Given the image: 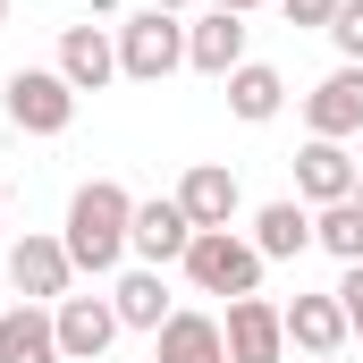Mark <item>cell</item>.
<instances>
[{
    "label": "cell",
    "mask_w": 363,
    "mask_h": 363,
    "mask_svg": "<svg viewBox=\"0 0 363 363\" xmlns=\"http://www.w3.org/2000/svg\"><path fill=\"white\" fill-rule=\"evenodd\" d=\"M51 68H60L77 93H101L110 77H118V34H101L93 17L85 26H60V60H51Z\"/></svg>",
    "instance_id": "cell-11"
},
{
    "label": "cell",
    "mask_w": 363,
    "mask_h": 363,
    "mask_svg": "<svg viewBox=\"0 0 363 363\" xmlns=\"http://www.w3.org/2000/svg\"><path fill=\"white\" fill-rule=\"evenodd\" d=\"M186 68H203V77H237L245 68V17H228V9H203L194 26H186Z\"/></svg>",
    "instance_id": "cell-12"
},
{
    "label": "cell",
    "mask_w": 363,
    "mask_h": 363,
    "mask_svg": "<svg viewBox=\"0 0 363 363\" xmlns=\"http://www.w3.org/2000/svg\"><path fill=\"white\" fill-rule=\"evenodd\" d=\"M287 9V26H313V34H330V17H338V0H279Z\"/></svg>",
    "instance_id": "cell-22"
},
{
    "label": "cell",
    "mask_w": 363,
    "mask_h": 363,
    "mask_svg": "<svg viewBox=\"0 0 363 363\" xmlns=\"http://www.w3.org/2000/svg\"><path fill=\"white\" fill-rule=\"evenodd\" d=\"M363 178V161H347V144H330V135H304V152H296V203L304 211H321V203H347Z\"/></svg>",
    "instance_id": "cell-8"
},
{
    "label": "cell",
    "mask_w": 363,
    "mask_h": 363,
    "mask_svg": "<svg viewBox=\"0 0 363 363\" xmlns=\"http://www.w3.org/2000/svg\"><path fill=\"white\" fill-rule=\"evenodd\" d=\"M0 363H68L60 355V330H51V304L0 313Z\"/></svg>",
    "instance_id": "cell-17"
},
{
    "label": "cell",
    "mask_w": 363,
    "mask_h": 363,
    "mask_svg": "<svg viewBox=\"0 0 363 363\" xmlns=\"http://www.w3.org/2000/svg\"><path fill=\"white\" fill-rule=\"evenodd\" d=\"M313 245H321V254H338V262H363V203H355V194L313 211Z\"/></svg>",
    "instance_id": "cell-20"
},
{
    "label": "cell",
    "mask_w": 363,
    "mask_h": 363,
    "mask_svg": "<svg viewBox=\"0 0 363 363\" xmlns=\"http://www.w3.org/2000/svg\"><path fill=\"white\" fill-rule=\"evenodd\" d=\"M110 313H118V330H161L178 304H169V279L135 262V271H118V287H110Z\"/></svg>",
    "instance_id": "cell-16"
},
{
    "label": "cell",
    "mask_w": 363,
    "mask_h": 363,
    "mask_svg": "<svg viewBox=\"0 0 363 363\" xmlns=\"http://www.w3.org/2000/svg\"><path fill=\"white\" fill-rule=\"evenodd\" d=\"M186 245H194V220H186L178 194L135 203V237H127V254H135L144 271H169V262H186Z\"/></svg>",
    "instance_id": "cell-7"
},
{
    "label": "cell",
    "mask_w": 363,
    "mask_h": 363,
    "mask_svg": "<svg viewBox=\"0 0 363 363\" xmlns=\"http://www.w3.org/2000/svg\"><path fill=\"white\" fill-rule=\"evenodd\" d=\"M152 9H169V17H186V9H194V0H152Z\"/></svg>",
    "instance_id": "cell-25"
},
{
    "label": "cell",
    "mask_w": 363,
    "mask_h": 363,
    "mask_svg": "<svg viewBox=\"0 0 363 363\" xmlns=\"http://www.w3.org/2000/svg\"><path fill=\"white\" fill-rule=\"evenodd\" d=\"M178 203H186L194 228H228L245 194H237V169H228V161H194V169L178 178Z\"/></svg>",
    "instance_id": "cell-14"
},
{
    "label": "cell",
    "mask_w": 363,
    "mask_h": 363,
    "mask_svg": "<svg viewBox=\"0 0 363 363\" xmlns=\"http://www.w3.org/2000/svg\"><path fill=\"white\" fill-rule=\"evenodd\" d=\"M152 363H228V338L211 313H169L152 330Z\"/></svg>",
    "instance_id": "cell-15"
},
{
    "label": "cell",
    "mask_w": 363,
    "mask_h": 363,
    "mask_svg": "<svg viewBox=\"0 0 363 363\" xmlns=\"http://www.w3.org/2000/svg\"><path fill=\"white\" fill-rule=\"evenodd\" d=\"M304 127L313 135H330V144H347V135H363V68H330L321 85L304 93Z\"/></svg>",
    "instance_id": "cell-10"
},
{
    "label": "cell",
    "mask_w": 363,
    "mask_h": 363,
    "mask_svg": "<svg viewBox=\"0 0 363 363\" xmlns=\"http://www.w3.org/2000/svg\"><path fill=\"white\" fill-rule=\"evenodd\" d=\"M330 43H338V60L363 68V0H338V17H330Z\"/></svg>",
    "instance_id": "cell-21"
},
{
    "label": "cell",
    "mask_w": 363,
    "mask_h": 363,
    "mask_svg": "<svg viewBox=\"0 0 363 363\" xmlns=\"http://www.w3.org/2000/svg\"><path fill=\"white\" fill-rule=\"evenodd\" d=\"M338 304H347V330L363 338V262H347V279H338Z\"/></svg>",
    "instance_id": "cell-23"
},
{
    "label": "cell",
    "mask_w": 363,
    "mask_h": 363,
    "mask_svg": "<svg viewBox=\"0 0 363 363\" xmlns=\"http://www.w3.org/2000/svg\"><path fill=\"white\" fill-rule=\"evenodd\" d=\"M51 330H60V355L68 363H101L110 338H118V313H110V296H60Z\"/></svg>",
    "instance_id": "cell-9"
},
{
    "label": "cell",
    "mask_w": 363,
    "mask_h": 363,
    "mask_svg": "<svg viewBox=\"0 0 363 363\" xmlns=\"http://www.w3.org/2000/svg\"><path fill=\"white\" fill-rule=\"evenodd\" d=\"M347 338H355V330H347V304H338V287H330V296H296V304H287V347H296V355H347Z\"/></svg>",
    "instance_id": "cell-13"
},
{
    "label": "cell",
    "mask_w": 363,
    "mask_h": 363,
    "mask_svg": "<svg viewBox=\"0 0 363 363\" xmlns=\"http://www.w3.org/2000/svg\"><path fill=\"white\" fill-rule=\"evenodd\" d=\"M228 110H237L245 127H271L279 110H287V77H279L271 60H245V68L228 77Z\"/></svg>",
    "instance_id": "cell-19"
},
{
    "label": "cell",
    "mask_w": 363,
    "mask_h": 363,
    "mask_svg": "<svg viewBox=\"0 0 363 363\" xmlns=\"http://www.w3.org/2000/svg\"><path fill=\"white\" fill-rule=\"evenodd\" d=\"M220 338H228V363H287V304L237 296L228 321H220Z\"/></svg>",
    "instance_id": "cell-5"
},
{
    "label": "cell",
    "mask_w": 363,
    "mask_h": 363,
    "mask_svg": "<svg viewBox=\"0 0 363 363\" xmlns=\"http://www.w3.org/2000/svg\"><path fill=\"white\" fill-rule=\"evenodd\" d=\"M186 287L194 296H262V254H254V237H237V228H194V245H186Z\"/></svg>",
    "instance_id": "cell-2"
},
{
    "label": "cell",
    "mask_w": 363,
    "mask_h": 363,
    "mask_svg": "<svg viewBox=\"0 0 363 363\" xmlns=\"http://www.w3.org/2000/svg\"><path fill=\"white\" fill-rule=\"evenodd\" d=\"M127 237H135V194L118 178H85L68 194V220H60V245H68V262L93 279H110L127 262Z\"/></svg>",
    "instance_id": "cell-1"
},
{
    "label": "cell",
    "mask_w": 363,
    "mask_h": 363,
    "mask_svg": "<svg viewBox=\"0 0 363 363\" xmlns=\"http://www.w3.org/2000/svg\"><path fill=\"white\" fill-rule=\"evenodd\" d=\"M0 26H9V0H0Z\"/></svg>",
    "instance_id": "cell-26"
},
{
    "label": "cell",
    "mask_w": 363,
    "mask_h": 363,
    "mask_svg": "<svg viewBox=\"0 0 363 363\" xmlns=\"http://www.w3.org/2000/svg\"><path fill=\"white\" fill-rule=\"evenodd\" d=\"M355 203H363V178H355Z\"/></svg>",
    "instance_id": "cell-28"
},
{
    "label": "cell",
    "mask_w": 363,
    "mask_h": 363,
    "mask_svg": "<svg viewBox=\"0 0 363 363\" xmlns=\"http://www.w3.org/2000/svg\"><path fill=\"white\" fill-rule=\"evenodd\" d=\"M9 287H17L26 304H60V296L77 287V262H68V245H60V237H34V228H26V237L9 245Z\"/></svg>",
    "instance_id": "cell-6"
},
{
    "label": "cell",
    "mask_w": 363,
    "mask_h": 363,
    "mask_svg": "<svg viewBox=\"0 0 363 363\" xmlns=\"http://www.w3.org/2000/svg\"><path fill=\"white\" fill-rule=\"evenodd\" d=\"M211 9H228V17H254V9H262V0H211Z\"/></svg>",
    "instance_id": "cell-24"
},
{
    "label": "cell",
    "mask_w": 363,
    "mask_h": 363,
    "mask_svg": "<svg viewBox=\"0 0 363 363\" xmlns=\"http://www.w3.org/2000/svg\"><path fill=\"white\" fill-rule=\"evenodd\" d=\"M321 363H347V355H321Z\"/></svg>",
    "instance_id": "cell-27"
},
{
    "label": "cell",
    "mask_w": 363,
    "mask_h": 363,
    "mask_svg": "<svg viewBox=\"0 0 363 363\" xmlns=\"http://www.w3.org/2000/svg\"><path fill=\"white\" fill-rule=\"evenodd\" d=\"M304 245H313V211H304L296 194H287V203H262V211H254V254H262V262H296Z\"/></svg>",
    "instance_id": "cell-18"
},
{
    "label": "cell",
    "mask_w": 363,
    "mask_h": 363,
    "mask_svg": "<svg viewBox=\"0 0 363 363\" xmlns=\"http://www.w3.org/2000/svg\"><path fill=\"white\" fill-rule=\"evenodd\" d=\"M0 110H9L17 135H68V127H77V85H68L60 68H9Z\"/></svg>",
    "instance_id": "cell-3"
},
{
    "label": "cell",
    "mask_w": 363,
    "mask_h": 363,
    "mask_svg": "<svg viewBox=\"0 0 363 363\" xmlns=\"http://www.w3.org/2000/svg\"><path fill=\"white\" fill-rule=\"evenodd\" d=\"M169 68H186V17H169V9L118 17V77L127 85H161Z\"/></svg>",
    "instance_id": "cell-4"
}]
</instances>
